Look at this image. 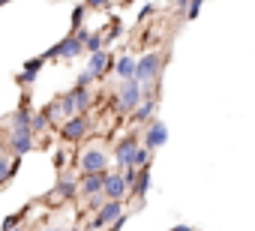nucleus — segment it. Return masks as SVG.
<instances>
[{
  "mask_svg": "<svg viewBox=\"0 0 255 231\" xmlns=\"http://www.w3.org/2000/svg\"><path fill=\"white\" fill-rule=\"evenodd\" d=\"M162 66H165V54L159 51H147L141 60H135V78L141 87H156L162 78Z\"/></svg>",
  "mask_w": 255,
  "mask_h": 231,
  "instance_id": "1",
  "label": "nucleus"
},
{
  "mask_svg": "<svg viewBox=\"0 0 255 231\" xmlns=\"http://www.w3.org/2000/svg\"><path fill=\"white\" fill-rule=\"evenodd\" d=\"M141 99H144V90H141L138 81H120V87H117V108L123 114H132L141 105Z\"/></svg>",
  "mask_w": 255,
  "mask_h": 231,
  "instance_id": "2",
  "label": "nucleus"
},
{
  "mask_svg": "<svg viewBox=\"0 0 255 231\" xmlns=\"http://www.w3.org/2000/svg\"><path fill=\"white\" fill-rule=\"evenodd\" d=\"M78 54H84V42H81L75 33H69V36L60 39L57 45H51L42 57H45V60H75Z\"/></svg>",
  "mask_w": 255,
  "mask_h": 231,
  "instance_id": "3",
  "label": "nucleus"
},
{
  "mask_svg": "<svg viewBox=\"0 0 255 231\" xmlns=\"http://www.w3.org/2000/svg\"><path fill=\"white\" fill-rule=\"evenodd\" d=\"M90 126H93V123H90L87 114H72L69 120L60 123V138L69 141V144H75V141H81V138L90 132Z\"/></svg>",
  "mask_w": 255,
  "mask_h": 231,
  "instance_id": "4",
  "label": "nucleus"
},
{
  "mask_svg": "<svg viewBox=\"0 0 255 231\" xmlns=\"http://www.w3.org/2000/svg\"><path fill=\"white\" fill-rule=\"evenodd\" d=\"M78 168H81V174H102V171H108V156H105V150L87 147V150L78 156Z\"/></svg>",
  "mask_w": 255,
  "mask_h": 231,
  "instance_id": "5",
  "label": "nucleus"
},
{
  "mask_svg": "<svg viewBox=\"0 0 255 231\" xmlns=\"http://www.w3.org/2000/svg\"><path fill=\"white\" fill-rule=\"evenodd\" d=\"M120 213H126V210H123V201H102V204L96 207V216L90 219V228H93V231H102V228H108Z\"/></svg>",
  "mask_w": 255,
  "mask_h": 231,
  "instance_id": "6",
  "label": "nucleus"
},
{
  "mask_svg": "<svg viewBox=\"0 0 255 231\" xmlns=\"http://www.w3.org/2000/svg\"><path fill=\"white\" fill-rule=\"evenodd\" d=\"M45 117L51 120V123H63V120H69L72 114H75V105H72V96L69 93H63V96H57L54 102H48L45 105Z\"/></svg>",
  "mask_w": 255,
  "mask_h": 231,
  "instance_id": "7",
  "label": "nucleus"
},
{
  "mask_svg": "<svg viewBox=\"0 0 255 231\" xmlns=\"http://www.w3.org/2000/svg\"><path fill=\"white\" fill-rule=\"evenodd\" d=\"M138 147H141V138H138V135H126V138L117 141V147H114V162H117L120 171L132 165V156H135Z\"/></svg>",
  "mask_w": 255,
  "mask_h": 231,
  "instance_id": "8",
  "label": "nucleus"
},
{
  "mask_svg": "<svg viewBox=\"0 0 255 231\" xmlns=\"http://www.w3.org/2000/svg\"><path fill=\"white\" fill-rule=\"evenodd\" d=\"M102 195L105 201H123L129 195V186H126L120 171H105V183H102Z\"/></svg>",
  "mask_w": 255,
  "mask_h": 231,
  "instance_id": "9",
  "label": "nucleus"
},
{
  "mask_svg": "<svg viewBox=\"0 0 255 231\" xmlns=\"http://www.w3.org/2000/svg\"><path fill=\"white\" fill-rule=\"evenodd\" d=\"M165 141H168V126H165L162 120H156V117H153V120L144 126V138H141V144L153 153V150H159Z\"/></svg>",
  "mask_w": 255,
  "mask_h": 231,
  "instance_id": "10",
  "label": "nucleus"
},
{
  "mask_svg": "<svg viewBox=\"0 0 255 231\" xmlns=\"http://www.w3.org/2000/svg\"><path fill=\"white\" fill-rule=\"evenodd\" d=\"M156 105H159V96H147V99H141V105L132 111L129 123H135V126H147V123L153 120V114H156Z\"/></svg>",
  "mask_w": 255,
  "mask_h": 231,
  "instance_id": "11",
  "label": "nucleus"
},
{
  "mask_svg": "<svg viewBox=\"0 0 255 231\" xmlns=\"http://www.w3.org/2000/svg\"><path fill=\"white\" fill-rule=\"evenodd\" d=\"M36 147V135L33 132H9V150L15 156H24Z\"/></svg>",
  "mask_w": 255,
  "mask_h": 231,
  "instance_id": "12",
  "label": "nucleus"
},
{
  "mask_svg": "<svg viewBox=\"0 0 255 231\" xmlns=\"http://www.w3.org/2000/svg\"><path fill=\"white\" fill-rule=\"evenodd\" d=\"M111 66H114V60L105 54V51H96V54H90V63H87V72L99 81V78H105L108 72H111Z\"/></svg>",
  "mask_w": 255,
  "mask_h": 231,
  "instance_id": "13",
  "label": "nucleus"
},
{
  "mask_svg": "<svg viewBox=\"0 0 255 231\" xmlns=\"http://www.w3.org/2000/svg\"><path fill=\"white\" fill-rule=\"evenodd\" d=\"M102 183H105V171L102 174H81L78 177V192L93 198V195H102Z\"/></svg>",
  "mask_w": 255,
  "mask_h": 231,
  "instance_id": "14",
  "label": "nucleus"
},
{
  "mask_svg": "<svg viewBox=\"0 0 255 231\" xmlns=\"http://www.w3.org/2000/svg\"><path fill=\"white\" fill-rule=\"evenodd\" d=\"M78 195V177H60V183L51 189V195L45 198V201H57V198H75Z\"/></svg>",
  "mask_w": 255,
  "mask_h": 231,
  "instance_id": "15",
  "label": "nucleus"
},
{
  "mask_svg": "<svg viewBox=\"0 0 255 231\" xmlns=\"http://www.w3.org/2000/svg\"><path fill=\"white\" fill-rule=\"evenodd\" d=\"M42 66H45V57H42V54L33 57V60H27V63L21 66V72H18V84H33V81L39 78Z\"/></svg>",
  "mask_w": 255,
  "mask_h": 231,
  "instance_id": "16",
  "label": "nucleus"
},
{
  "mask_svg": "<svg viewBox=\"0 0 255 231\" xmlns=\"http://www.w3.org/2000/svg\"><path fill=\"white\" fill-rule=\"evenodd\" d=\"M147 189H150V168H138V180L129 186V195H135V198H138V207L144 204Z\"/></svg>",
  "mask_w": 255,
  "mask_h": 231,
  "instance_id": "17",
  "label": "nucleus"
},
{
  "mask_svg": "<svg viewBox=\"0 0 255 231\" xmlns=\"http://www.w3.org/2000/svg\"><path fill=\"white\" fill-rule=\"evenodd\" d=\"M114 75H117L120 81H132V78H135V60H132L129 54H120V57L114 60Z\"/></svg>",
  "mask_w": 255,
  "mask_h": 231,
  "instance_id": "18",
  "label": "nucleus"
},
{
  "mask_svg": "<svg viewBox=\"0 0 255 231\" xmlns=\"http://www.w3.org/2000/svg\"><path fill=\"white\" fill-rule=\"evenodd\" d=\"M69 96H72L75 114H87V108H90V102H93V93H90V87H72V90H69Z\"/></svg>",
  "mask_w": 255,
  "mask_h": 231,
  "instance_id": "19",
  "label": "nucleus"
},
{
  "mask_svg": "<svg viewBox=\"0 0 255 231\" xmlns=\"http://www.w3.org/2000/svg\"><path fill=\"white\" fill-rule=\"evenodd\" d=\"M30 108H18L12 114V120H9V132H30Z\"/></svg>",
  "mask_w": 255,
  "mask_h": 231,
  "instance_id": "20",
  "label": "nucleus"
},
{
  "mask_svg": "<svg viewBox=\"0 0 255 231\" xmlns=\"http://www.w3.org/2000/svg\"><path fill=\"white\" fill-rule=\"evenodd\" d=\"M18 165H21V156H3L0 153V183L9 180L12 174H18Z\"/></svg>",
  "mask_w": 255,
  "mask_h": 231,
  "instance_id": "21",
  "label": "nucleus"
},
{
  "mask_svg": "<svg viewBox=\"0 0 255 231\" xmlns=\"http://www.w3.org/2000/svg\"><path fill=\"white\" fill-rule=\"evenodd\" d=\"M105 45H108V42H105V36H102V33H90V36L84 39V51H87V54L105 51Z\"/></svg>",
  "mask_w": 255,
  "mask_h": 231,
  "instance_id": "22",
  "label": "nucleus"
},
{
  "mask_svg": "<svg viewBox=\"0 0 255 231\" xmlns=\"http://www.w3.org/2000/svg\"><path fill=\"white\" fill-rule=\"evenodd\" d=\"M24 219H27V207H24V210H18V213H12V216H6L3 222H0V231H12V228H18Z\"/></svg>",
  "mask_w": 255,
  "mask_h": 231,
  "instance_id": "23",
  "label": "nucleus"
},
{
  "mask_svg": "<svg viewBox=\"0 0 255 231\" xmlns=\"http://www.w3.org/2000/svg\"><path fill=\"white\" fill-rule=\"evenodd\" d=\"M132 168H150V150H147L144 144L135 150V156H132Z\"/></svg>",
  "mask_w": 255,
  "mask_h": 231,
  "instance_id": "24",
  "label": "nucleus"
},
{
  "mask_svg": "<svg viewBox=\"0 0 255 231\" xmlns=\"http://www.w3.org/2000/svg\"><path fill=\"white\" fill-rule=\"evenodd\" d=\"M51 126V120L45 117V114H33V117H30V132L33 135H39V132H45Z\"/></svg>",
  "mask_w": 255,
  "mask_h": 231,
  "instance_id": "25",
  "label": "nucleus"
},
{
  "mask_svg": "<svg viewBox=\"0 0 255 231\" xmlns=\"http://www.w3.org/2000/svg\"><path fill=\"white\" fill-rule=\"evenodd\" d=\"M84 15H87V6H84V3H78V6L72 9V18H69V24H72V33H75L78 27H84Z\"/></svg>",
  "mask_w": 255,
  "mask_h": 231,
  "instance_id": "26",
  "label": "nucleus"
},
{
  "mask_svg": "<svg viewBox=\"0 0 255 231\" xmlns=\"http://www.w3.org/2000/svg\"><path fill=\"white\" fill-rule=\"evenodd\" d=\"M201 6H204V0H189V6H186V21H195L198 18V12H201Z\"/></svg>",
  "mask_w": 255,
  "mask_h": 231,
  "instance_id": "27",
  "label": "nucleus"
},
{
  "mask_svg": "<svg viewBox=\"0 0 255 231\" xmlns=\"http://www.w3.org/2000/svg\"><path fill=\"white\" fill-rule=\"evenodd\" d=\"M93 81H96V78H93V75H90L87 69H81V72L75 75V87H90Z\"/></svg>",
  "mask_w": 255,
  "mask_h": 231,
  "instance_id": "28",
  "label": "nucleus"
},
{
  "mask_svg": "<svg viewBox=\"0 0 255 231\" xmlns=\"http://www.w3.org/2000/svg\"><path fill=\"white\" fill-rule=\"evenodd\" d=\"M84 6L87 9H111L114 0H84Z\"/></svg>",
  "mask_w": 255,
  "mask_h": 231,
  "instance_id": "29",
  "label": "nucleus"
},
{
  "mask_svg": "<svg viewBox=\"0 0 255 231\" xmlns=\"http://www.w3.org/2000/svg\"><path fill=\"white\" fill-rule=\"evenodd\" d=\"M120 174H123V180H126V186H132V183L138 180V168H132V165H129V168H123Z\"/></svg>",
  "mask_w": 255,
  "mask_h": 231,
  "instance_id": "30",
  "label": "nucleus"
},
{
  "mask_svg": "<svg viewBox=\"0 0 255 231\" xmlns=\"http://www.w3.org/2000/svg\"><path fill=\"white\" fill-rule=\"evenodd\" d=\"M120 33H123V24L114 18V21H111V27H108V39H117ZM108 39H105V42H108Z\"/></svg>",
  "mask_w": 255,
  "mask_h": 231,
  "instance_id": "31",
  "label": "nucleus"
},
{
  "mask_svg": "<svg viewBox=\"0 0 255 231\" xmlns=\"http://www.w3.org/2000/svg\"><path fill=\"white\" fill-rule=\"evenodd\" d=\"M126 219H129V213H120V216H117V219H114V222L108 225V231H120V228L126 225Z\"/></svg>",
  "mask_w": 255,
  "mask_h": 231,
  "instance_id": "32",
  "label": "nucleus"
},
{
  "mask_svg": "<svg viewBox=\"0 0 255 231\" xmlns=\"http://www.w3.org/2000/svg\"><path fill=\"white\" fill-rule=\"evenodd\" d=\"M147 15H153V6H150V3H147L141 12H138V21H147Z\"/></svg>",
  "mask_w": 255,
  "mask_h": 231,
  "instance_id": "33",
  "label": "nucleus"
},
{
  "mask_svg": "<svg viewBox=\"0 0 255 231\" xmlns=\"http://www.w3.org/2000/svg\"><path fill=\"white\" fill-rule=\"evenodd\" d=\"M54 162H57V168H66L63 162H66V153H54Z\"/></svg>",
  "mask_w": 255,
  "mask_h": 231,
  "instance_id": "34",
  "label": "nucleus"
},
{
  "mask_svg": "<svg viewBox=\"0 0 255 231\" xmlns=\"http://www.w3.org/2000/svg\"><path fill=\"white\" fill-rule=\"evenodd\" d=\"M174 6H177L180 12H186V6H189V0H174Z\"/></svg>",
  "mask_w": 255,
  "mask_h": 231,
  "instance_id": "35",
  "label": "nucleus"
},
{
  "mask_svg": "<svg viewBox=\"0 0 255 231\" xmlns=\"http://www.w3.org/2000/svg\"><path fill=\"white\" fill-rule=\"evenodd\" d=\"M171 231H195V228H189V225H174Z\"/></svg>",
  "mask_w": 255,
  "mask_h": 231,
  "instance_id": "36",
  "label": "nucleus"
},
{
  "mask_svg": "<svg viewBox=\"0 0 255 231\" xmlns=\"http://www.w3.org/2000/svg\"><path fill=\"white\" fill-rule=\"evenodd\" d=\"M3 3H12V0H0V6H3Z\"/></svg>",
  "mask_w": 255,
  "mask_h": 231,
  "instance_id": "37",
  "label": "nucleus"
},
{
  "mask_svg": "<svg viewBox=\"0 0 255 231\" xmlns=\"http://www.w3.org/2000/svg\"><path fill=\"white\" fill-rule=\"evenodd\" d=\"M48 231H63V228H48Z\"/></svg>",
  "mask_w": 255,
  "mask_h": 231,
  "instance_id": "38",
  "label": "nucleus"
},
{
  "mask_svg": "<svg viewBox=\"0 0 255 231\" xmlns=\"http://www.w3.org/2000/svg\"><path fill=\"white\" fill-rule=\"evenodd\" d=\"M12 231H24V228H21V225H18V228H12Z\"/></svg>",
  "mask_w": 255,
  "mask_h": 231,
  "instance_id": "39",
  "label": "nucleus"
}]
</instances>
